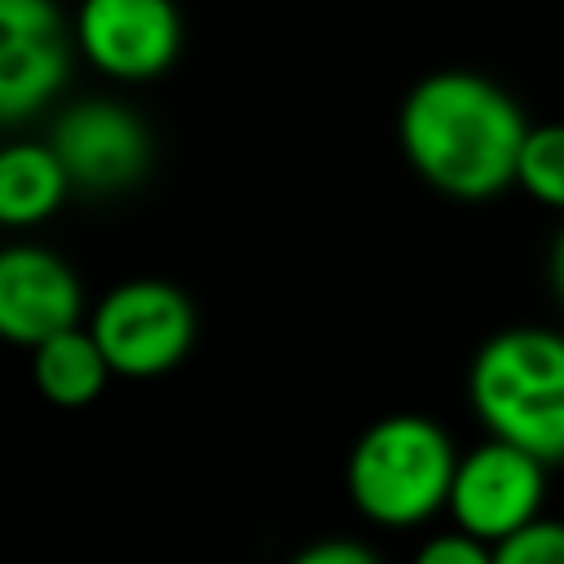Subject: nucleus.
Listing matches in <instances>:
<instances>
[{"label": "nucleus", "instance_id": "nucleus-1", "mask_svg": "<svg viewBox=\"0 0 564 564\" xmlns=\"http://www.w3.org/2000/svg\"><path fill=\"white\" fill-rule=\"evenodd\" d=\"M524 137L529 119L520 101L476 70L423 75L397 115L405 163L458 203H489L511 189Z\"/></svg>", "mask_w": 564, "mask_h": 564}, {"label": "nucleus", "instance_id": "nucleus-2", "mask_svg": "<svg viewBox=\"0 0 564 564\" xmlns=\"http://www.w3.org/2000/svg\"><path fill=\"white\" fill-rule=\"evenodd\" d=\"M467 401L489 441L516 445L538 463H564V335L507 326L467 366Z\"/></svg>", "mask_w": 564, "mask_h": 564}, {"label": "nucleus", "instance_id": "nucleus-3", "mask_svg": "<svg viewBox=\"0 0 564 564\" xmlns=\"http://www.w3.org/2000/svg\"><path fill=\"white\" fill-rule=\"evenodd\" d=\"M458 471L454 441L423 414H388L370 423L348 454V498L379 529H414L445 511Z\"/></svg>", "mask_w": 564, "mask_h": 564}, {"label": "nucleus", "instance_id": "nucleus-4", "mask_svg": "<svg viewBox=\"0 0 564 564\" xmlns=\"http://www.w3.org/2000/svg\"><path fill=\"white\" fill-rule=\"evenodd\" d=\"M93 339L110 361V375L159 379L176 370L194 344L198 317L185 291L159 278H132L106 291L93 308Z\"/></svg>", "mask_w": 564, "mask_h": 564}, {"label": "nucleus", "instance_id": "nucleus-5", "mask_svg": "<svg viewBox=\"0 0 564 564\" xmlns=\"http://www.w3.org/2000/svg\"><path fill=\"white\" fill-rule=\"evenodd\" d=\"M542 498H546V463H538L516 445L485 441L471 454H458L445 511L454 516V529L498 546L542 516Z\"/></svg>", "mask_w": 564, "mask_h": 564}, {"label": "nucleus", "instance_id": "nucleus-6", "mask_svg": "<svg viewBox=\"0 0 564 564\" xmlns=\"http://www.w3.org/2000/svg\"><path fill=\"white\" fill-rule=\"evenodd\" d=\"M75 53L110 79H154L181 53L176 0H79Z\"/></svg>", "mask_w": 564, "mask_h": 564}, {"label": "nucleus", "instance_id": "nucleus-7", "mask_svg": "<svg viewBox=\"0 0 564 564\" xmlns=\"http://www.w3.org/2000/svg\"><path fill=\"white\" fill-rule=\"evenodd\" d=\"M75 35L57 0H0V128L44 110L70 70Z\"/></svg>", "mask_w": 564, "mask_h": 564}, {"label": "nucleus", "instance_id": "nucleus-8", "mask_svg": "<svg viewBox=\"0 0 564 564\" xmlns=\"http://www.w3.org/2000/svg\"><path fill=\"white\" fill-rule=\"evenodd\" d=\"M57 163L66 167L75 189L119 194L150 172L154 141L141 115L119 101H79L70 106L48 137Z\"/></svg>", "mask_w": 564, "mask_h": 564}, {"label": "nucleus", "instance_id": "nucleus-9", "mask_svg": "<svg viewBox=\"0 0 564 564\" xmlns=\"http://www.w3.org/2000/svg\"><path fill=\"white\" fill-rule=\"evenodd\" d=\"M84 313V286L75 269L35 242L0 247V339L40 348L70 330Z\"/></svg>", "mask_w": 564, "mask_h": 564}, {"label": "nucleus", "instance_id": "nucleus-10", "mask_svg": "<svg viewBox=\"0 0 564 564\" xmlns=\"http://www.w3.org/2000/svg\"><path fill=\"white\" fill-rule=\"evenodd\" d=\"M70 189L66 167L48 141H9L0 145V225H40L48 220Z\"/></svg>", "mask_w": 564, "mask_h": 564}, {"label": "nucleus", "instance_id": "nucleus-11", "mask_svg": "<svg viewBox=\"0 0 564 564\" xmlns=\"http://www.w3.org/2000/svg\"><path fill=\"white\" fill-rule=\"evenodd\" d=\"M31 379H35L44 401L79 410V405L101 397V388L110 379V361L97 348L93 330L70 326V330L44 339L40 348H31Z\"/></svg>", "mask_w": 564, "mask_h": 564}, {"label": "nucleus", "instance_id": "nucleus-12", "mask_svg": "<svg viewBox=\"0 0 564 564\" xmlns=\"http://www.w3.org/2000/svg\"><path fill=\"white\" fill-rule=\"evenodd\" d=\"M516 185L551 212H564V123H529V137L520 145Z\"/></svg>", "mask_w": 564, "mask_h": 564}, {"label": "nucleus", "instance_id": "nucleus-13", "mask_svg": "<svg viewBox=\"0 0 564 564\" xmlns=\"http://www.w3.org/2000/svg\"><path fill=\"white\" fill-rule=\"evenodd\" d=\"M494 564H564V520H533L494 546Z\"/></svg>", "mask_w": 564, "mask_h": 564}, {"label": "nucleus", "instance_id": "nucleus-14", "mask_svg": "<svg viewBox=\"0 0 564 564\" xmlns=\"http://www.w3.org/2000/svg\"><path fill=\"white\" fill-rule=\"evenodd\" d=\"M414 564H494V546L463 529H449V533L427 538L414 551Z\"/></svg>", "mask_w": 564, "mask_h": 564}, {"label": "nucleus", "instance_id": "nucleus-15", "mask_svg": "<svg viewBox=\"0 0 564 564\" xmlns=\"http://www.w3.org/2000/svg\"><path fill=\"white\" fill-rule=\"evenodd\" d=\"M286 564H379V555L352 538H322V542H308L304 551H295Z\"/></svg>", "mask_w": 564, "mask_h": 564}, {"label": "nucleus", "instance_id": "nucleus-16", "mask_svg": "<svg viewBox=\"0 0 564 564\" xmlns=\"http://www.w3.org/2000/svg\"><path fill=\"white\" fill-rule=\"evenodd\" d=\"M546 278H551V291H555V300H560V308H564V225H560L555 238H551V251H546Z\"/></svg>", "mask_w": 564, "mask_h": 564}]
</instances>
